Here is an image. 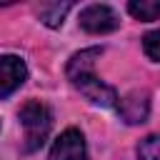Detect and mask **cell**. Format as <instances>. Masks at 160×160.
<instances>
[{"label":"cell","mask_w":160,"mask_h":160,"mask_svg":"<svg viewBox=\"0 0 160 160\" xmlns=\"http://www.w3.org/2000/svg\"><path fill=\"white\" fill-rule=\"evenodd\" d=\"M100 48H88V50H80L70 58L68 62V78L72 80V85L80 90V95L85 100H90L92 105H102V108H115L118 105V92L115 88L105 85L102 80L95 78L92 72V65H95V58H100Z\"/></svg>","instance_id":"6da1fadb"},{"label":"cell","mask_w":160,"mask_h":160,"mask_svg":"<svg viewBox=\"0 0 160 160\" xmlns=\"http://www.w3.org/2000/svg\"><path fill=\"white\" fill-rule=\"evenodd\" d=\"M18 120L25 130V152L38 150L52 125V115L48 110V105H42L40 100H28L20 110H18Z\"/></svg>","instance_id":"7a4b0ae2"},{"label":"cell","mask_w":160,"mask_h":160,"mask_svg":"<svg viewBox=\"0 0 160 160\" xmlns=\"http://www.w3.org/2000/svg\"><path fill=\"white\" fill-rule=\"evenodd\" d=\"M120 25V18L118 12L110 8V5H88L80 10V28L85 32H92V35H105V32H112L118 30Z\"/></svg>","instance_id":"3957f363"},{"label":"cell","mask_w":160,"mask_h":160,"mask_svg":"<svg viewBox=\"0 0 160 160\" xmlns=\"http://www.w3.org/2000/svg\"><path fill=\"white\" fill-rule=\"evenodd\" d=\"M48 160H88L82 132L75 130V128H68L65 132H60V138L50 148Z\"/></svg>","instance_id":"277c9868"},{"label":"cell","mask_w":160,"mask_h":160,"mask_svg":"<svg viewBox=\"0 0 160 160\" xmlns=\"http://www.w3.org/2000/svg\"><path fill=\"white\" fill-rule=\"evenodd\" d=\"M118 115L128 125H140L150 115V95L145 90H132L125 98H118Z\"/></svg>","instance_id":"5b68a950"},{"label":"cell","mask_w":160,"mask_h":160,"mask_svg":"<svg viewBox=\"0 0 160 160\" xmlns=\"http://www.w3.org/2000/svg\"><path fill=\"white\" fill-rule=\"evenodd\" d=\"M28 78V68L18 55H0V98L12 95Z\"/></svg>","instance_id":"8992f818"},{"label":"cell","mask_w":160,"mask_h":160,"mask_svg":"<svg viewBox=\"0 0 160 160\" xmlns=\"http://www.w3.org/2000/svg\"><path fill=\"white\" fill-rule=\"evenodd\" d=\"M70 8H72V2H45V5L38 8V18L48 28H60L65 15L70 12Z\"/></svg>","instance_id":"52a82bcc"},{"label":"cell","mask_w":160,"mask_h":160,"mask_svg":"<svg viewBox=\"0 0 160 160\" xmlns=\"http://www.w3.org/2000/svg\"><path fill=\"white\" fill-rule=\"evenodd\" d=\"M128 12L138 20H158L160 18V0H130Z\"/></svg>","instance_id":"ba28073f"},{"label":"cell","mask_w":160,"mask_h":160,"mask_svg":"<svg viewBox=\"0 0 160 160\" xmlns=\"http://www.w3.org/2000/svg\"><path fill=\"white\" fill-rule=\"evenodd\" d=\"M138 160H160V135H148L135 148Z\"/></svg>","instance_id":"9c48e42d"},{"label":"cell","mask_w":160,"mask_h":160,"mask_svg":"<svg viewBox=\"0 0 160 160\" xmlns=\"http://www.w3.org/2000/svg\"><path fill=\"white\" fill-rule=\"evenodd\" d=\"M142 50H145V55H148L150 60L160 62V30L145 32V38H142Z\"/></svg>","instance_id":"30bf717a"}]
</instances>
